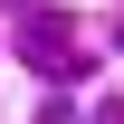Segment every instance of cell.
Listing matches in <instances>:
<instances>
[{
  "label": "cell",
  "mask_w": 124,
  "mask_h": 124,
  "mask_svg": "<svg viewBox=\"0 0 124 124\" xmlns=\"http://www.w3.org/2000/svg\"><path fill=\"white\" fill-rule=\"evenodd\" d=\"M19 48H29V57L48 67V77H67V67H77V38H67V19H57V10H29V29H19Z\"/></svg>",
  "instance_id": "6da1fadb"
},
{
  "label": "cell",
  "mask_w": 124,
  "mask_h": 124,
  "mask_svg": "<svg viewBox=\"0 0 124 124\" xmlns=\"http://www.w3.org/2000/svg\"><path fill=\"white\" fill-rule=\"evenodd\" d=\"M38 124H86V115L67 105V95H48V105H38Z\"/></svg>",
  "instance_id": "7a4b0ae2"
}]
</instances>
